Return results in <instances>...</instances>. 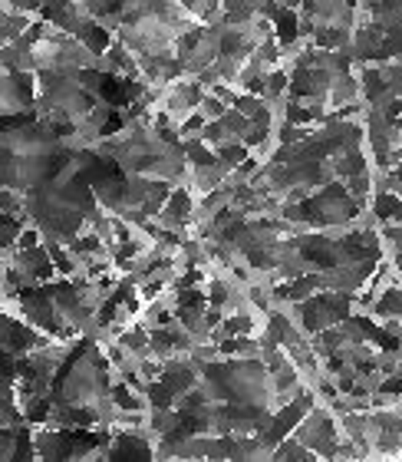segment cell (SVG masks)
<instances>
[{"label": "cell", "instance_id": "6da1fadb", "mask_svg": "<svg viewBox=\"0 0 402 462\" xmlns=\"http://www.w3.org/2000/svg\"><path fill=\"white\" fill-rule=\"evenodd\" d=\"M221 125H224V133L231 135V139H244V135H248V129H251V119L248 116H241L238 109H228V113H224V119H221Z\"/></svg>", "mask_w": 402, "mask_h": 462}, {"label": "cell", "instance_id": "3957f363", "mask_svg": "<svg viewBox=\"0 0 402 462\" xmlns=\"http://www.w3.org/2000/svg\"><path fill=\"white\" fill-rule=\"evenodd\" d=\"M234 109H238L241 116H248V119H254V116L264 109V99L260 96H251V93H241L238 103H234Z\"/></svg>", "mask_w": 402, "mask_h": 462}, {"label": "cell", "instance_id": "7a4b0ae2", "mask_svg": "<svg viewBox=\"0 0 402 462\" xmlns=\"http://www.w3.org/2000/svg\"><path fill=\"white\" fill-rule=\"evenodd\" d=\"M198 113L205 116V119H208V123H221V119H224V113H228V106H224V103H221V99L214 96V93H208V96L201 99Z\"/></svg>", "mask_w": 402, "mask_h": 462}]
</instances>
